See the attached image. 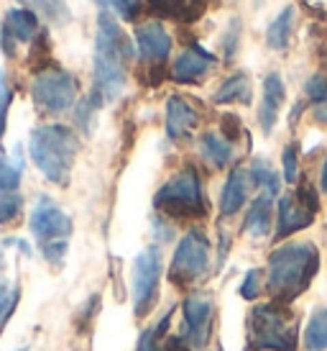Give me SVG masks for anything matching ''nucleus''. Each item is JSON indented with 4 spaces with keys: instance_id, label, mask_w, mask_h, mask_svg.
I'll list each match as a JSON object with an SVG mask.
<instances>
[{
    "instance_id": "473e14b6",
    "label": "nucleus",
    "mask_w": 327,
    "mask_h": 351,
    "mask_svg": "<svg viewBox=\"0 0 327 351\" xmlns=\"http://www.w3.org/2000/svg\"><path fill=\"white\" fill-rule=\"evenodd\" d=\"M148 8L154 10L156 16H166V19H184L187 10V0H146Z\"/></svg>"
},
{
    "instance_id": "a211bd4d",
    "label": "nucleus",
    "mask_w": 327,
    "mask_h": 351,
    "mask_svg": "<svg viewBox=\"0 0 327 351\" xmlns=\"http://www.w3.org/2000/svg\"><path fill=\"white\" fill-rule=\"evenodd\" d=\"M271 218H274V197L261 193L248 205V213H246V221H243V231L250 239H266L271 234Z\"/></svg>"
},
{
    "instance_id": "c85d7f7f",
    "label": "nucleus",
    "mask_w": 327,
    "mask_h": 351,
    "mask_svg": "<svg viewBox=\"0 0 327 351\" xmlns=\"http://www.w3.org/2000/svg\"><path fill=\"white\" fill-rule=\"evenodd\" d=\"M31 8H36L39 13L49 16L54 23H67L69 21V10L64 5V0H26Z\"/></svg>"
},
{
    "instance_id": "4468645a",
    "label": "nucleus",
    "mask_w": 327,
    "mask_h": 351,
    "mask_svg": "<svg viewBox=\"0 0 327 351\" xmlns=\"http://www.w3.org/2000/svg\"><path fill=\"white\" fill-rule=\"evenodd\" d=\"M284 100H287L284 80H281L279 72H269L263 77V95H261V106H259V126L266 136L274 134V128L279 123V113Z\"/></svg>"
},
{
    "instance_id": "7ed1b4c3",
    "label": "nucleus",
    "mask_w": 327,
    "mask_h": 351,
    "mask_svg": "<svg viewBox=\"0 0 327 351\" xmlns=\"http://www.w3.org/2000/svg\"><path fill=\"white\" fill-rule=\"evenodd\" d=\"M246 339L250 351H297L299 315L284 302H259L246 318Z\"/></svg>"
},
{
    "instance_id": "4be33fe9",
    "label": "nucleus",
    "mask_w": 327,
    "mask_h": 351,
    "mask_svg": "<svg viewBox=\"0 0 327 351\" xmlns=\"http://www.w3.org/2000/svg\"><path fill=\"white\" fill-rule=\"evenodd\" d=\"M307 351H327V308H315L302 333Z\"/></svg>"
},
{
    "instance_id": "f3484780",
    "label": "nucleus",
    "mask_w": 327,
    "mask_h": 351,
    "mask_svg": "<svg viewBox=\"0 0 327 351\" xmlns=\"http://www.w3.org/2000/svg\"><path fill=\"white\" fill-rule=\"evenodd\" d=\"M10 39V44H5V51L13 54V44L16 41H34L39 39V19L34 10L18 8L8 10L5 16V41Z\"/></svg>"
},
{
    "instance_id": "c9c22d12",
    "label": "nucleus",
    "mask_w": 327,
    "mask_h": 351,
    "mask_svg": "<svg viewBox=\"0 0 327 351\" xmlns=\"http://www.w3.org/2000/svg\"><path fill=\"white\" fill-rule=\"evenodd\" d=\"M8 106H10V90H8V85H5L3 72H0V136H3V131H5V113H8Z\"/></svg>"
},
{
    "instance_id": "20e7f679",
    "label": "nucleus",
    "mask_w": 327,
    "mask_h": 351,
    "mask_svg": "<svg viewBox=\"0 0 327 351\" xmlns=\"http://www.w3.org/2000/svg\"><path fill=\"white\" fill-rule=\"evenodd\" d=\"M29 152L41 175L54 185H67L79 152V138L69 126L49 123L31 134Z\"/></svg>"
},
{
    "instance_id": "58836bf2",
    "label": "nucleus",
    "mask_w": 327,
    "mask_h": 351,
    "mask_svg": "<svg viewBox=\"0 0 327 351\" xmlns=\"http://www.w3.org/2000/svg\"><path fill=\"white\" fill-rule=\"evenodd\" d=\"M21 351H26V349H21Z\"/></svg>"
},
{
    "instance_id": "72a5a7b5",
    "label": "nucleus",
    "mask_w": 327,
    "mask_h": 351,
    "mask_svg": "<svg viewBox=\"0 0 327 351\" xmlns=\"http://www.w3.org/2000/svg\"><path fill=\"white\" fill-rule=\"evenodd\" d=\"M16 300H18V287L0 285V328H3V326H5V321H8L10 315H13Z\"/></svg>"
},
{
    "instance_id": "a878e982",
    "label": "nucleus",
    "mask_w": 327,
    "mask_h": 351,
    "mask_svg": "<svg viewBox=\"0 0 327 351\" xmlns=\"http://www.w3.org/2000/svg\"><path fill=\"white\" fill-rule=\"evenodd\" d=\"M172 313L169 311L166 315H164L161 321L156 323V326H151V328H146V331H141V336H138V343H135V351H164L161 343H159V339L164 336V331L169 328V321H172Z\"/></svg>"
},
{
    "instance_id": "412c9836",
    "label": "nucleus",
    "mask_w": 327,
    "mask_h": 351,
    "mask_svg": "<svg viewBox=\"0 0 327 351\" xmlns=\"http://www.w3.org/2000/svg\"><path fill=\"white\" fill-rule=\"evenodd\" d=\"M291 31H294V8L287 5L276 19L271 21L269 29H266V44H269V49L274 51L287 49L289 41H291Z\"/></svg>"
},
{
    "instance_id": "bb28decb",
    "label": "nucleus",
    "mask_w": 327,
    "mask_h": 351,
    "mask_svg": "<svg viewBox=\"0 0 327 351\" xmlns=\"http://www.w3.org/2000/svg\"><path fill=\"white\" fill-rule=\"evenodd\" d=\"M95 3L103 10H113L123 21H135L144 10V0H95Z\"/></svg>"
},
{
    "instance_id": "6e6552de",
    "label": "nucleus",
    "mask_w": 327,
    "mask_h": 351,
    "mask_svg": "<svg viewBox=\"0 0 327 351\" xmlns=\"http://www.w3.org/2000/svg\"><path fill=\"white\" fill-rule=\"evenodd\" d=\"M34 103L44 116H59L67 113L77 100V77L59 67H44L31 85Z\"/></svg>"
},
{
    "instance_id": "e433bc0d",
    "label": "nucleus",
    "mask_w": 327,
    "mask_h": 351,
    "mask_svg": "<svg viewBox=\"0 0 327 351\" xmlns=\"http://www.w3.org/2000/svg\"><path fill=\"white\" fill-rule=\"evenodd\" d=\"M319 187L327 193V156H325V165H322V175H319Z\"/></svg>"
},
{
    "instance_id": "f704fd0d",
    "label": "nucleus",
    "mask_w": 327,
    "mask_h": 351,
    "mask_svg": "<svg viewBox=\"0 0 327 351\" xmlns=\"http://www.w3.org/2000/svg\"><path fill=\"white\" fill-rule=\"evenodd\" d=\"M222 134H225V138H228L231 144L243 134V123L235 113H225V118H222Z\"/></svg>"
},
{
    "instance_id": "6ab92c4d",
    "label": "nucleus",
    "mask_w": 327,
    "mask_h": 351,
    "mask_svg": "<svg viewBox=\"0 0 327 351\" xmlns=\"http://www.w3.org/2000/svg\"><path fill=\"white\" fill-rule=\"evenodd\" d=\"M200 156H202L205 162L215 169H222V167H228L233 162V156H235V149L228 138L218 136V134H202L200 136Z\"/></svg>"
},
{
    "instance_id": "1a4fd4ad",
    "label": "nucleus",
    "mask_w": 327,
    "mask_h": 351,
    "mask_svg": "<svg viewBox=\"0 0 327 351\" xmlns=\"http://www.w3.org/2000/svg\"><path fill=\"white\" fill-rule=\"evenodd\" d=\"M161 252L156 246H148L133 259L131 269V298H133V313L144 318L154 311L159 302V287H161Z\"/></svg>"
},
{
    "instance_id": "393cba45",
    "label": "nucleus",
    "mask_w": 327,
    "mask_h": 351,
    "mask_svg": "<svg viewBox=\"0 0 327 351\" xmlns=\"http://www.w3.org/2000/svg\"><path fill=\"white\" fill-rule=\"evenodd\" d=\"M21 169H23V162H21L18 152H16L13 162L0 156V193H18Z\"/></svg>"
},
{
    "instance_id": "423d86ee",
    "label": "nucleus",
    "mask_w": 327,
    "mask_h": 351,
    "mask_svg": "<svg viewBox=\"0 0 327 351\" xmlns=\"http://www.w3.org/2000/svg\"><path fill=\"white\" fill-rule=\"evenodd\" d=\"M31 234L41 244V252L51 264H62L67 256V241L72 236V218L51 197H39L31 210Z\"/></svg>"
},
{
    "instance_id": "dca6fc26",
    "label": "nucleus",
    "mask_w": 327,
    "mask_h": 351,
    "mask_svg": "<svg viewBox=\"0 0 327 351\" xmlns=\"http://www.w3.org/2000/svg\"><path fill=\"white\" fill-rule=\"evenodd\" d=\"M248 190H250L248 169L246 167H233L220 193V213L225 218L238 213L243 205H246V200H248Z\"/></svg>"
},
{
    "instance_id": "2f4dec72",
    "label": "nucleus",
    "mask_w": 327,
    "mask_h": 351,
    "mask_svg": "<svg viewBox=\"0 0 327 351\" xmlns=\"http://www.w3.org/2000/svg\"><path fill=\"white\" fill-rule=\"evenodd\" d=\"M23 200L18 193H0V223H13L21 215Z\"/></svg>"
},
{
    "instance_id": "9d476101",
    "label": "nucleus",
    "mask_w": 327,
    "mask_h": 351,
    "mask_svg": "<svg viewBox=\"0 0 327 351\" xmlns=\"http://www.w3.org/2000/svg\"><path fill=\"white\" fill-rule=\"evenodd\" d=\"M215 302L210 295H187L182 300V336L192 349H205L210 341Z\"/></svg>"
},
{
    "instance_id": "f257e3e1",
    "label": "nucleus",
    "mask_w": 327,
    "mask_h": 351,
    "mask_svg": "<svg viewBox=\"0 0 327 351\" xmlns=\"http://www.w3.org/2000/svg\"><path fill=\"white\" fill-rule=\"evenodd\" d=\"M133 62V44L123 34L107 10L97 16L95 36V69H92V98L100 103L116 100L125 88V72Z\"/></svg>"
},
{
    "instance_id": "f03ea898",
    "label": "nucleus",
    "mask_w": 327,
    "mask_h": 351,
    "mask_svg": "<svg viewBox=\"0 0 327 351\" xmlns=\"http://www.w3.org/2000/svg\"><path fill=\"white\" fill-rule=\"evenodd\" d=\"M319 272V249L312 241H289L274 249L266 267V290L276 302L291 305L307 293Z\"/></svg>"
},
{
    "instance_id": "9b49d317",
    "label": "nucleus",
    "mask_w": 327,
    "mask_h": 351,
    "mask_svg": "<svg viewBox=\"0 0 327 351\" xmlns=\"http://www.w3.org/2000/svg\"><path fill=\"white\" fill-rule=\"evenodd\" d=\"M135 49H138V57L148 64L151 75H161L164 64L172 54V36L164 29V23L148 21L135 29Z\"/></svg>"
},
{
    "instance_id": "2eb2a0df",
    "label": "nucleus",
    "mask_w": 327,
    "mask_h": 351,
    "mask_svg": "<svg viewBox=\"0 0 327 351\" xmlns=\"http://www.w3.org/2000/svg\"><path fill=\"white\" fill-rule=\"evenodd\" d=\"M197 121H200V113L187 98L172 95L166 100V136L172 141H182L189 136L197 126Z\"/></svg>"
},
{
    "instance_id": "b1692460",
    "label": "nucleus",
    "mask_w": 327,
    "mask_h": 351,
    "mask_svg": "<svg viewBox=\"0 0 327 351\" xmlns=\"http://www.w3.org/2000/svg\"><path fill=\"white\" fill-rule=\"evenodd\" d=\"M248 175H250V185L259 187L263 195L279 197L281 180H279V175L274 172V167H271L266 159H256V162L248 167Z\"/></svg>"
},
{
    "instance_id": "cd10ccee",
    "label": "nucleus",
    "mask_w": 327,
    "mask_h": 351,
    "mask_svg": "<svg viewBox=\"0 0 327 351\" xmlns=\"http://www.w3.org/2000/svg\"><path fill=\"white\" fill-rule=\"evenodd\" d=\"M263 287H266V272L256 267V269H248V272H246L241 287H238V293H241L243 300H256V298L263 293Z\"/></svg>"
},
{
    "instance_id": "f8f14e48",
    "label": "nucleus",
    "mask_w": 327,
    "mask_h": 351,
    "mask_svg": "<svg viewBox=\"0 0 327 351\" xmlns=\"http://www.w3.org/2000/svg\"><path fill=\"white\" fill-rule=\"evenodd\" d=\"M315 215H317V210H312L309 205L302 203L297 193L281 195L276 203V241H284L297 231L309 228L315 223Z\"/></svg>"
},
{
    "instance_id": "aec40b11",
    "label": "nucleus",
    "mask_w": 327,
    "mask_h": 351,
    "mask_svg": "<svg viewBox=\"0 0 327 351\" xmlns=\"http://www.w3.org/2000/svg\"><path fill=\"white\" fill-rule=\"evenodd\" d=\"M253 100V88H250V77L246 72H235L215 90V103L218 106H228V103H243L248 106Z\"/></svg>"
},
{
    "instance_id": "39448f33",
    "label": "nucleus",
    "mask_w": 327,
    "mask_h": 351,
    "mask_svg": "<svg viewBox=\"0 0 327 351\" xmlns=\"http://www.w3.org/2000/svg\"><path fill=\"white\" fill-rule=\"evenodd\" d=\"M154 208L174 221H197L207 215V197L194 167H184L169 177L154 195Z\"/></svg>"
},
{
    "instance_id": "7c9ffc66",
    "label": "nucleus",
    "mask_w": 327,
    "mask_h": 351,
    "mask_svg": "<svg viewBox=\"0 0 327 351\" xmlns=\"http://www.w3.org/2000/svg\"><path fill=\"white\" fill-rule=\"evenodd\" d=\"M238 47H241V19H231L228 29H225V36H222V57H225V62L235 59Z\"/></svg>"
},
{
    "instance_id": "5701e85b",
    "label": "nucleus",
    "mask_w": 327,
    "mask_h": 351,
    "mask_svg": "<svg viewBox=\"0 0 327 351\" xmlns=\"http://www.w3.org/2000/svg\"><path fill=\"white\" fill-rule=\"evenodd\" d=\"M304 95L312 106V116L317 123H327V75L317 72L304 82Z\"/></svg>"
},
{
    "instance_id": "ddd939ff",
    "label": "nucleus",
    "mask_w": 327,
    "mask_h": 351,
    "mask_svg": "<svg viewBox=\"0 0 327 351\" xmlns=\"http://www.w3.org/2000/svg\"><path fill=\"white\" fill-rule=\"evenodd\" d=\"M215 64H218L215 54H210L207 49L192 44V47H187L176 57V62H174L172 67V80L179 82V85H197V82H202L212 69H215Z\"/></svg>"
},
{
    "instance_id": "4c0bfd02",
    "label": "nucleus",
    "mask_w": 327,
    "mask_h": 351,
    "mask_svg": "<svg viewBox=\"0 0 327 351\" xmlns=\"http://www.w3.org/2000/svg\"><path fill=\"white\" fill-rule=\"evenodd\" d=\"M194 3H202V0H194Z\"/></svg>"
},
{
    "instance_id": "0eeeda50",
    "label": "nucleus",
    "mask_w": 327,
    "mask_h": 351,
    "mask_svg": "<svg viewBox=\"0 0 327 351\" xmlns=\"http://www.w3.org/2000/svg\"><path fill=\"white\" fill-rule=\"evenodd\" d=\"M210 254L212 246L205 231L189 228L174 249L172 264H169V282L182 287V290L202 282L210 272Z\"/></svg>"
},
{
    "instance_id": "c756f323",
    "label": "nucleus",
    "mask_w": 327,
    "mask_h": 351,
    "mask_svg": "<svg viewBox=\"0 0 327 351\" xmlns=\"http://www.w3.org/2000/svg\"><path fill=\"white\" fill-rule=\"evenodd\" d=\"M281 167H284V180H287V185H297L299 180V147L291 141L284 147L281 152Z\"/></svg>"
}]
</instances>
